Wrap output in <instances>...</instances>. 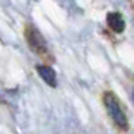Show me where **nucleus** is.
I'll return each instance as SVG.
<instances>
[{"instance_id":"nucleus-1","label":"nucleus","mask_w":134,"mask_h":134,"mask_svg":"<svg viewBox=\"0 0 134 134\" xmlns=\"http://www.w3.org/2000/svg\"><path fill=\"white\" fill-rule=\"evenodd\" d=\"M103 99H104V105H105V109H107L110 118L115 122L116 127L121 128V130H128V119L115 93L113 92H105Z\"/></svg>"},{"instance_id":"nucleus-2","label":"nucleus","mask_w":134,"mask_h":134,"mask_svg":"<svg viewBox=\"0 0 134 134\" xmlns=\"http://www.w3.org/2000/svg\"><path fill=\"white\" fill-rule=\"evenodd\" d=\"M26 39H27V44L30 45V48L39 56H45L48 54V47H47V42L44 39L42 33L38 30L36 27L33 26H27L26 27Z\"/></svg>"},{"instance_id":"nucleus-3","label":"nucleus","mask_w":134,"mask_h":134,"mask_svg":"<svg viewBox=\"0 0 134 134\" xmlns=\"http://www.w3.org/2000/svg\"><path fill=\"white\" fill-rule=\"evenodd\" d=\"M36 71L39 74V77L47 83L51 87H56L57 86V75H56V71L50 65H38Z\"/></svg>"},{"instance_id":"nucleus-5","label":"nucleus","mask_w":134,"mask_h":134,"mask_svg":"<svg viewBox=\"0 0 134 134\" xmlns=\"http://www.w3.org/2000/svg\"><path fill=\"white\" fill-rule=\"evenodd\" d=\"M131 97H133V101H134V91H133V95H131Z\"/></svg>"},{"instance_id":"nucleus-4","label":"nucleus","mask_w":134,"mask_h":134,"mask_svg":"<svg viewBox=\"0 0 134 134\" xmlns=\"http://www.w3.org/2000/svg\"><path fill=\"white\" fill-rule=\"evenodd\" d=\"M107 24L113 32L122 33L125 30V20L119 12H109L107 14Z\"/></svg>"}]
</instances>
